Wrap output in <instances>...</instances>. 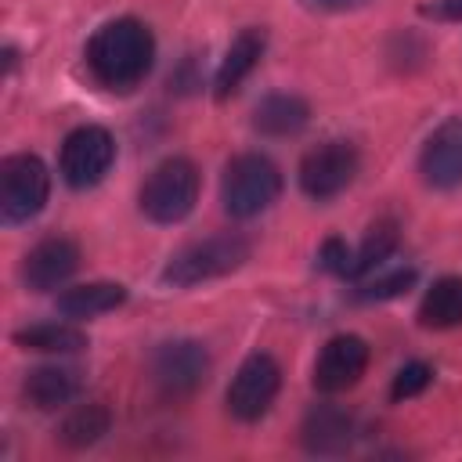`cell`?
Segmentation results:
<instances>
[{
	"mask_svg": "<svg viewBox=\"0 0 462 462\" xmlns=\"http://www.w3.org/2000/svg\"><path fill=\"white\" fill-rule=\"evenodd\" d=\"M155 58V40L144 22L137 18H112L87 40V65L94 79L108 90L137 87Z\"/></svg>",
	"mask_w": 462,
	"mask_h": 462,
	"instance_id": "obj_1",
	"label": "cell"
},
{
	"mask_svg": "<svg viewBox=\"0 0 462 462\" xmlns=\"http://www.w3.org/2000/svg\"><path fill=\"white\" fill-rule=\"evenodd\" d=\"M282 195V173L278 166L260 152H242L224 166L220 177V202L235 220L260 217L271 209Z\"/></svg>",
	"mask_w": 462,
	"mask_h": 462,
	"instance_id": "obj_2",
	"label": "cell"
},
{
	"mask_svg": "<svg viewBox=\"0 0 462 462\" xmlns=\"http://www.w3.org/2000/svg\"><path fill=\"white\" fill-rule=\"evenodd\" d=\"M245 260H249V242L242 235H235V231L209 235V238H199V242L177 249L162 267V282L177 285V289H191V285H202V282L238 271Z\"/></svg>",
	"mask_w": 462,
	"mask_h": 462,
	"instance_id": "obj_3",
	"label": "cell"
},
{
	"mask_svg": "<svg viewBox=\"0 0 462 462\" xmlns=\"http://www.w3.org/2000/svg\"><path fill=\"white\" fill-rule=\"evenodd\" d=\"M199 202V170L191 159H162L141 184V213L155 224L184 220Z\"/></svg>",
	"mask_w": 462,
	"mask_h": 462,
	"instance_id": "obj_4",
	"label": "cell"
},
{
	"mask_svg": "<svg viewBox=\"0 0 462 462\" xmlns=\"http://www.w3.org/2000/svg\"><path fill=\"white\" fill-rule=\"evenodd\" d=\"M51 195V173L40 155L18 152L0 162V217L7 224L32 220Z\"/></svg>",
	"mask_w": 462,
	"mask_h": 462,
	"instance_id": "obj_5",
	"label": "cell"
},
{
	"mask_svg": "<svg viewBox=\"0 0 462 462\" xmlns=\"http://www.w3.org/2000/svg\"><path fill=\"white\" fill-rule=\"evenodd\" d=\"M112 162H116V141L105 126H94V123L76 126L65 137L61 159H58L65 184L76 188V191H87V188L101 184L105 173L112 170Z\"/></svg>",
	"mask_w": 462,
	"mask_h": 462,
	"instance_id": "obj_6",
	"label": "cell"
},
{
	"mask_svg": "<svg viewBox=\"0 0 462 462\" xmlns=\"http://www.w3.org/2000/svg\"><path fill=\"white\" fill-rule=\"evenodd\" d=\"M278 390H282L278 361L271 354H249L238 365V372H235V379L227 386V397H224L227 401V415L238 419V422H256V419H263L271 411Z\"/></svg>",
	"mask_w": 462,
	"mask_h": 462,
	"instance_id": "obj_7",
	"label": "cell"
},
{
	"mask_svg": "<svg viewBox=\"0 0 462 462\" xmlns=\"http://www.w3.org/2000/svg\"><path fill=\"white\" fill-rule=\"evenodd\" d=\"M148 375L162 397H191L209 375V354L195 339L162 343L148 361Z\"/></svg>",
	"mask_w": 462,
	"mask_h": 462,
	"instance_id": "obj_8",
	"label": "cell"
},
{
	"mask_svg": "<svg viewBox=\"0 0 462 462\" xmlns=\"http://www.w3.org/2000/svg\"><path fill=\"white\" fill-rule=\"evenodd\" d=\"M357 173V148L350 141H321L300 159V188L314 202H328L350 188Z\"/></svg>",
	"mask_w": 462,
	"mask_h": 462,
	"instance_id": "obj_9",
	"label": "cell"
},
{
	"mask_svg": "<svg viewBox=\"0 0 462 462\" xmlns=\"http://www.w3.org/2000/svg\"><path fill=\"white\" fill-rule=\"evenodd\" d=\"M368 343L361 336H332L314 361V386L321 393H343L350 386L361 383L365 368H368Z\"/></svg>",
	"mask_w": 462,
	"mask_h": 462,
	"instance_id": "obj_10",
	"label": "cell"
},
{
	"mask_svg": "<svg viewBox=\"0 0 462 462\" xmlns=\"http://www.w3.org/2000/svg\"><path fill=\"white\" fill-rule=\"evenodd\" d=\"M419 173L430 188L451 191L462 184V116L444 119L422 144Z\"/></svg>",
	"mask_w": 462,
	"mask_h": 462,
	"instance_id": "obj_11",
	"label": "cell"
},
{
	"mask_svg": "<svg viewBox=\"0 0 462 462\" xmlns=\"http://www.w3.org/2000/svg\"><path fill=\"white\" fill-rule=\"evenodd\" d=\"M76 267H79V249H76V242L54 235V238L36 242V245L25 253V260H22V282H25V289H32V292H51V289L65 285V282L76 274Z\"/></svg>",
	"mask_w": 462,
	"mask_h": 462,
	"instance_id": "obj_12",
	"label": "cell"
},
{
	"mask_svg": "<svg viewBox=\"0 0 462 462\" xmlns=\"http://www.w3.org/2000/svg\"><path fill=\"white\" fill-rule=\"evenodd\" d=\"M300 444L310 455H343L354 444V419L336 404H314L300 426Z\"/></svg>",
	"mask_w": 462,
	"mask_h": 462,
	"instance_id": "obj_13",
	"label": "cell"
},
{
	"mask_svg": "<svg viewBox=\"0 0 462 462\" xmlns=\"http://www.w3.org/2000/svg\"><path fill=\"white\" fill-rule=\"evenodd\" d=\"M263 47H267V36H263V29H242L235 40H231V47H227V54H224V61H220V69H217V79H213V94L224 101V97H231L238 87H242V79L256 69V61L263 58Z\"/></svg>",
	"mask_w": 462,
	"mask_h": 462,
	"instance_id": "obj_14",
	"label": "cell"
},
{
	"mask_svg": "<svg viewBox=\"0 0 462 462\" xmlns=\"http://www.w3.org/2000/svg\"><path fill=\"white\" fill-rule=\"evenodd\" d=\"M76 393H79V375L76 368H61V365H40L22 383V397L40 411H54L69 404Z\"/></svg>",
	"mask_w": 462,
	"mask_h": 462,
	"instance_id": "obj_15",
	"label": "cell"
},
{
	"mask_svg": "<svg viewBox=\"0 0 462 462\" xmlns=\"http://www.w3.org/2000/svg\"><path fill=\"white\" fill-rule=\"evenodd\" d=\"M307 119H310V108L296 94H267L253 112V126L267 137H292L307 126Z\"/></svg>",
	"mask_w": 462,
	"mask_h": 462,
	"instance_id": "obj_16",
	"label": "cell"
},
{
	"mask_svg": "<svg viewBox=\"0 0 462 462\" xmlns=\"http://www.w3.org/2000/svg\"><path fill=\"white\" fill-rule=\"evenodd\" d=\"M126 300V289L119 282H87V285H72L58 296V310L65 318H97L116 310Z\"/></svg>",
	"mask_w": 462,
	"mask_h": 462,
	"instance_id": "obj_17",
	"label": "cell"
},
{
	"mask_svg": "<svg viewBox=\"0 0 462 462\" xmlns=\"http://www.w3.org/2000/svg\"><path fill=\"white\" fill-rule=\"evenodd\" d=\"M419 325L426 328H455L462 325V278L448 274L433 282L419 303Z\"/></svg>",
	"mask_w": 462,
	"mask_h": 462,
	"instance_id": "obj_18",
	"label": "cell"
},
{
	"mask_svg": "<svg viewBox=\"0 0 462 462\" xmlns=\"http://www.w3.org/2000/svg\"><path fill=\"white\" fill-rule=\"evenodd\" d=\"M108 426H112V411H108L101 401H90V404L72 408V411L61 419L58 440H61L65 448H90V444H97V440L108 433Z\"/></svg>",
	"mask_w": 462,
	"mask_h": 462,
	"instance_id": "obj_19",
	"label": "cell"
},
{
	"mask_svg": "<svg viewBox=\"0 0 462 462\" xmlns=\"http://www.w3.org/2000/svg\"><path fill=\"white\" fill-rule=\"evenodd\" d=\"M14 343L25 350H40V354H76L87 346V336L76 325L47 321V325H29V328L14 332Z\"/></svg>",
	"mask_w": 462,
	"mask_h": 462,
	"instance_id": "obj_20",
	"label": "cell"
},
{
	"mask_svg": "<svg viewBox=\"0 0 462 462\" xmlns=\"http://www.w3.org/2000/svg\"><path fill=\"white\" fill-rule=\"evenodd\" d=\"M397 242H401V231H397V224L393 220H375L372 227H368V235H365V242H361V249L354 253V263H350V278H361V274H368L372 267H379L393 249H397Z\"/></svg>",
	"mask_w": 462,
	"mask_h": 462,
	"instance_id": "obj_21",
	"label": "cell"
},
{
	"mask_svg": "<svg viewBox=\"0 0 462 462\" xmlns=\"http://www.w3.org/2000/svg\"><path fill=\"white\" fill-rule=\"evenodd\" d=\"M430 383H433V368H430L426 361H411V365H404V368L393 375L390 397H393V401H408V397L422 393Z\"/></svg>",
	"mask_w": 462,
	"mask_h": 462,
	"instance_id": "obj_22",
	"label": "cell"
},
{
	"mask_svg": "<svg viewBox=\"0 0 462 462\" xmlns=\"http://www.w3.org/2000/svg\"><path fill=\"white\" fill-rule=\"evenodd\" d=\"M411 282H415V271H411V267H404V271H393V274H386V278L368 282L357 296H361V300H390V296H401Z\"/></svg>",
	"mask_w": 462,
	"mask_h": 462,
	"instance_id": "obj_23",
	"label": "cell"
},
{
	"mask_svg": "<svg viewBox=\"0 0 462 462\" xmlns=\"http://www.w3.org/2000/svg\"><path fill=\"white\" fill-rule=\"evenodd\" d=\"M318 260H321V267H325V271H332V274H339V278H350V263H354V253L346 249V242H339V238H328V242L321 245Z\"/></svg>",
	"mask_w": 462,
	"mask_h": 462,
	"instance_id": "obj_24",
	"label": "cell"
},
{
	"mask_svg": "<svg viewBox=\"0 0 462 462\" xmlns=\"http://www.w3.org/2000/svg\"><path fill=\"white\" fill-rule=\"evenodd\" d=\"M303 4L314 11H350V7H361L365 0H303Z\"/></svg>",
	"mask_w": 462,
	"mask_h": 462,
	"instance_id": "obj_25",
	"label": "cell"
}]
</instances>
